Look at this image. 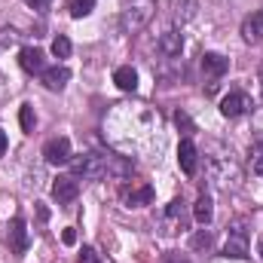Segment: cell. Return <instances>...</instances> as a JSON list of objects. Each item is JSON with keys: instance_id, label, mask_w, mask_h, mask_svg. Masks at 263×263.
<instances>
[{"instance_id": "6da1fadb", "label": "cell", "mask_w": 263, "mask_h": 263, "mask_svg": "<svg viewBox=\"0 0 263 263\" xmlns=\"http://www.w3.org/2000/svg\"><path fill=\"white\" fill-rule=\"evenodd\" d=\"M70 172H73V178L104 181V178H129L135 165L117 153H86L80 159H70Z\"/></svg>"}, {"instance_id": "7a4b0ae2", "label": "cell", "mask_w": 263, "mask_h": 263, "mask_svg": "<svg viewBox=\"0 0 263 263\" xmlns=\"http://www.w3.org/2000/svg\"><path fill=\"white\" fill-rule=\"evenodd\" d=\"M208 175H211L214 187H220V190H236L242 184V168L233 159V150H223L220 156H211L208 159Z\"/></svg>"}, {"instance_id": "3957f363", "label": "cell", "mask_w": 263, "mask_h": 263, "mask_svg": "<svg viewBox=\"0 0 263 263\" xmlns=\"http://www.w3.org/2000/svg\"><path fill=\"white\" fill-rule=\"evenodd\" d=\"M251 254V220L248 217H236L227 227V242H223V257H248Z\"/></svg>"}, {"instance_id": "277c9868", "label": "cell", "mask_w": 263, "mask_h": 263, "mask_svg": "<svg viewBox=\"0 0 263 263\" xmlns=\"http://www.w3.org/2000/svg\"><path fill=\"white\" fill-rule=\"evenodd\" d=\"M123 3V12H120V25H123V31H141L150 18H153V12H156V0H120Z\"/></svg>"}, {"instance_id": "5b68a950", "label": "cell", "mask_w": 263, "mask_h": 263, "mask_svg": "<svg viewBox=\"0 0 263 263\" xmlns=\"http://www.w3.org/2000/svg\"><path fill=\"white\" fill-rule=\"evenodd\" d=\"M153 187L150 184H141V181H132L126 184L123 190H120V199H123V205L126 208H144V205H150L153 202Z\"/></svg>"}, {"instance_id": "8992f818", "label": "cell", "mask_w": 263, "mask_h": 263, "mask_svg": "<svg viewBox=\"0 0 263 263\" xmlns=\"http://www.w3.org/2000/svg\"><path fill=\"white\" fill-rule=\"evenodd\" d=\"M254 110V101L245 95V92H230L223 101H220V114L227 117V120H239V117H245V114H251Z\"/></svg>"}, {"instance_id": "52a82bcc", "label": "cell", "mask_w": 263, "mask_h": 263, "mask_svg": "<svg viewBox=\"0 0 263 263\" xmlns=\"http://www.w3.org/2000/svg\"><path fill=\"white\" fill-rule=\"evenodd\" d=\"M6 242H9V251L12 254H25L28 251V223L22 217H12L9 227H6Z\"/></svg>"}, {"instance_id": "ba28073f", "label": "cell", "mask_w": 263, "mask_h": 263, "mask_svg": "<svg viewBox=\"0 0 263 263\" xmlns=\"http://www.w3.org/2000/svg\"><path fill=\"white\" fill-rule=\"evenodd\" d=\"M43 156L49 165H67L70 162V141L67 138H49L43 144Z\"/></svg>"}, {"instance_id": "9c48e42d", "label": "cell", "mask_w": 263, "mask_h": 263, "mask_svg": "<svg viewBox=\"0 0 263 263\" xmlns=\"http://www.w3.org/2000/svg\"><path fill=\"white\" fill-rule=\"evenodd\" d=\"M178 165H181L184 175H190V178L199 172V150L190 138H184V141L178 144Z\"/></svg>"}, {"instance_id": "30bf717a", "label": "cell", "mask_w": 263, "mask_h": 263, "mask_svg": "<svg viewBox=\"0 0 263 263\" xmlns=\"http://www.w3.org/2000/svg\"><path fill=\"white\" fill-rule=\"evenodd\" d=\"M242 37H245V43H263V9H254L251 15H245V22H242Z\"/></svg>"}, {"instance_id": "8fae6325", "label": "cell", "mask_w": 263, "mask_h": 263, "mask_svg": "<svg viewBox=\"0 0 263 263\" xmlns=\"http://www.w3.org/2000/svg\"><path fill=\"white\" fill-rule=\"evenodd\" d=\"M67 80H70V70L65 65H55V67H46L43 73H40V83L49 89V92H62L67 86Z\"/></svg>"}, {"instance_id": "7c38bea8", "label": "cell", "mask_w": 263, "mask_h": 263, "mask_svg": "<svg viewBox=\"0 0 263 263\" xmlns=\"http://www.w3.org/2000/svg\"><path fill=\"white\" fill-rule=\"evenodd\" d=\"M18 65L25 67L28 73H43L46 70V55L37 49V46H25L18 52Z\"/></svg>"}, {"instance_id": "4fadbf2b", "label": "cell", "mask_w": 263, "mask_h": 263, "mask_svg": "<svg viewBox=\"0 0 263 263\" xmlns=\"http://www.w3.org/2000/svg\"><path fill=\"white\" fill-rule=\"evenodd\" d=\"M199 65H202V70H205V77L217 80V77H223V73L230 70V59H227V55H220V52H205Z\"/></svg>"}, {"instance_id": "5bb4252c", "label": "cell", "mask_w": 263, "mask_h": 263, "mask_svg": "<svg viewBox=\"0 0 263 263\" xmlns=\"http://www.w3.org/2000/svg\"><path fill=\"white\" fill-rule=\"evenodd\" d=\"M77 196H80L77 178H59V181L52 184V199H55L59 205H67V202H73Z\"/></svg>"}, {"instance_id": "9a60e30c", "label": "cell", "mask_w": 263, "mask_h": 263, "mask_svg": "<svg viewBox=\"0 0 263 263\" xmlns=\"http://www.w3.org/2000/svg\"><path fill=\"white\" fill-rule=\"evenodd\" d=\"M156 46H159V52H162L165 59H175V55H181V49H184V37H181V31H165Z\"/></svg>"}, {"instance_id": "2e32d148", "label": "cell", "mask_w": 263, "mask_h": 263, "mask_svg": "<svg viewBox=\"0 0 263 263\" xmlns=\"http://www.w3.org/2000/svg\"><path fill=\"white\" fill-rule=\"evenodd\" d=\"M165 223H172V227H175L172 233H178V230H184V227H187V205H184V199L168 202V208H165Z\"/></svg>"}, {"instance_id": "e0dca14e", "label": "cell", "mask_w": 263, "mask_h": 263, "mask_svg": "<svg viewBox=\"0 0 263 263\" xmlns=\"http://www.w3.org/2000/svg\"><path fill=\"white\" fill-rule=\"evenodd\" d=\"M114 83H117L123 92H135V89H138V70L132 65L117 67V70H114Z\"/></svg>"}, {"instance_id": "ac0fdd59", "label": "cell", "mask_w": 263, "mask_h": 263, "mask_svg": "<svg viewBox=\"0 0 263 263\" xmlns=\"http://www.w3.org/2000/svg\"><path fill=\"white\" fill-rule=\"evenodd\" d=\"M196 12H199V0H175V18H178L181 25L193 22Z\"/></svg>"}, {"instance_id": "d6986e66", "label": "cell", "mask_w": 263, "mask_h": 263, "mask_svg": "<svg viewBox=\"0 0 263 263\" xmlns=\"http://www.w3.org/2000/svg\"><path fill=\"white\" fill-rule=\"evenodd\" d=\"M193 217H196L202 227H208L211 220H214V205H211V199L208 196H199L196 205H193Z\"/></svg>"}, {"instance_id": "ffe728a7", "label": "cell", "mask_w": 263, "mask_h": 263, "mask_svg": "<svg viewBox=\"0 0 263 263\" xmlns=\"http://www.w3.org/2000/svg\"><path fill=\"white\" fill-rule=\"evenodd\" d=\"M248 168L263 178V141H254L251 144V150H248Z\"/></svg>"}, {"instance_id": "44dd1931", "label": "cell", "mask_w": 263, "mask_h": 263, "mask_svg": "<svg viewBox=\"0 0 263 263\" xmlns=\"http://www.w3.org/2000/svg\"><path fill=\"white\" fill-rule=\"evenodd\" d=\"M211 245H214V233H211L208 227H202L196 236L190 239V248H196V251H208Z\"/></svg>"}, {"instance_id": "7402d4cb", "label": "cell", "mask_w": 263, "mask_h": 263, "mask_svg": "<svg viewBox=\"0 0 263 263\" xmlns=\"http://www.w3.org/2000/svg\"><path fill=\"white\" fill-rule=\"evenodd\" d=\"M67 9H70V15H73V18H86V15L95 9V0H70V3H67Z\"/></svg>"}, {"instance_id": "603a6c76", "label": "cell", "mask_w": 263, "mask_h": 263, "mask_svg": "<svg viewBox=\"0 0 263 263\" xmlns=\"http://www.w3.org/2000/svg\"><path fill=\"white\" fill-rule=\"evenodd\" d=\"M18 120H22V129H25V132H34V126H37L34 107H31V104H22V110H18Z\"/></svg>"}, {"instance_id": "cb8c5ba5", "label": "cell", "mask_w": 263, "mask_h": 263, "mask_svg": "<svg viewBox=\"0 0 263 263\" xmlns=\"http://www.w3.org/2000/svg\"><path fill=\"white\" fill-rule=\"evenodd\" d=\"M52 55H55V59H67V55H70V40H67L65 34H59V37L52 40Z\"/></svg>"}, {"instance_id": "d4e9b609", "label": "cell", "mask_w": 263, "mask_h": 263, "mask_svg": "<svg viewBox=\"0 0 263 263\" xmlns=\"http://www.w3.org/2000/svg\"><path fill=\"white\" fill-rule=\"evenodd\" d=\"M175 126H178V129L184 132V135H193V132H196L193 120H190V117H187L184 110H178V114H175Z\"/></svg>"}, {"instance_id": "484cf974", "label": "cell", "mask_w": 263, "mask_h": 263, "mask_svg": "<svg viewBox=\"0 0 263 263\" xmlns=\"http://www.w3.org/2000/svg\"><path fill=\"white\" fill-rule=\"evenodd\" d=\"M80 263H101V254H98L95 248H89V245H86V248L80 251Z\"/></svg>"}, {"instance_id": "4316f807", "label": "cell", "mask_w": 263, "mask_h": 263, "mask_svg": "<svg viewBox=\"0 0 263 263\" xmlns=\"http://www.w3.org/2000/svg\"><path fill=\"white\" fill-rule=\"evenodd\" d=\"M25 3H28L34 12H46V9L52 6V0H25Z\"/></svg>"}, {"instance_id": "83f0119b", "label": "cell", "mask_w": 263, "mask_h": 263, "mask_svg": "<svg viewBox=\"0 0 263 263\" xmlns=\"http://www.w3.org/2000/svg\"><path fill=\"white\" fill-rule=\"evenodd\" d=\"M15 40H18L15 31H0V46H9V43H15Z\"/></svg>"}, {"instance_id": "f1b7e54d", "label": "cell", "mask_w": 263, "mask_h": 263, "mask_svg": "<svg viewBox=\"0 0 263 263\" xmlns=\"http://www.w3.org/2000/svg\"><path fill=\"white\" fill-rule=\"evenodd\" d=\"M162 263H190V260H187L184 254H178V251H172V254H165V257H162Z\"/></svg>"}, {"instance_id": "f546056e", "label": "cell", "mask_w": 263, "mask_h": 263, "mask_svg": "<svg viewBox=\"0 0 263 263\" xmlns=\"http://www.w3.org/2000/svg\"><path fill=\"white\" fill-rule=\"evenodd\" d=\"M62 242H65V245H73V242H77V230H73V227H67L65 233H62Z\"/></svg>"}, {"instance_id": "4dcf8cb0", "label": "cell", "mask_w": 263, "mask_h": 263, "mask_svg": "<svg viewBox=\"0 0 263 263\" xmlns=\"http://www.w3.org/2000/svg\"><path fill=\"white\" fill-rule=\"evenodd\" d=\"M6 147H9V141H6V132L0 129V156L6 153Z\"/></svg>"}, {"instance_id": "1f68e13d", "label": "cell", "mask_w": 263, "mask_h": 263, "mask_svg": "<svg viewBox=\"0 0 263 263\" xmlns=\"http://www.w3.org/2000/svg\"><path fill=\"white\" fill-rule=\"evenodd\" d=\"M257 254H260V260H263V239L257 242Z\"/></svg>"}, {"instance_id": "d6a6232c", "label": "cell", "mask_w": 263, "mask_h": 263, "mask_svg": "<svg viewBox=\"0 0 263 263\" xmlns=\"http://www.w3.org/2000/svg\"><path fill=\"white\" fill-rule=\"evenodd\" d=\"M257 80H260V86H263V65H260V70H257Z\"/></svg>"}]
</instances>
